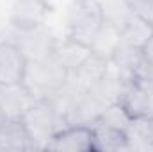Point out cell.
Here are the masks:
<instances>
[{"instance_id": "1", "label": "cell", "mask_w": 153, "mask_h": 152, "mask_svg": "<svg viewBox=\"0 0 153 152\" xmlns=\"http://www.w3.org/2000/svg\"><path fill=\"white\" fill-rule=\"evenodd\" d=\"M70 72L53 57H43V59H29L27 70L23 77L25 88L34 95L36 100L52 99L55 97L61 88L66 84Z\"/></svg>"}, {"instance_id": "2", "label": "cell", "mask_w": 153, "mask_h": 152, "mask_svg": "<svg viewBox=\"0 0 153 152\" xmlns=\"http://www.w3.org/2000/svg\"><path fill=\"white\" fill-rule=\"evenodd\" d=\"M105 22L103 5L98 0H73L66 14V38L91 48Z\"/></svg>"}, {"instance_id": "3", "label": "cell", "mask_w": 153, "mask_h": 152, "mask_svg": "<svg viewBox=\"0 0 153 152\" xmlns=\"http://www.w3.org/2000/svg\"><path fill=\"white\" fill-rule=\"evenodd\" d=\"M22 120L36 145V149H45L55 132L68 125L64 113L48 99L36 100L22 114Z\"/></svg>"}, {"instance_id": "4", "label": "cell", "mask_w": 153, "mask_h": 152, "mask_svg": "<svg viewBox=\"0 0 153 152\" xmlns=\"http://www.w3.org/2000/svg\"><path fill=\"white\" fill-rule=\"evenodd\" d=\"M116 102L123 106L132 120L153 118V82L130 75L121 84Z\"/></svg>"}, {"instance_id": "5", "label": "cell", "mask_w": 153, "mask_h": 152, "mask_svg": "<svg viewBox=\"0 0 153 152\" xmlns=\"http://www.w3.org/2000/svg\"><path fill=\"white\" fill-rule=\"evenodd\" d=\"M50 14L52 5L46 0H14L9 22L16 31H36L45 25Z\"/></svg>"}, {"instance_id": "6", "label": "cell", "mask_w": 153, "mask_h": 152, "mask_svg": "<svg viewBox=\"0 0 153 152\" xmlns=\"http://www.w3.org/2000/svg\"><path fill=\"white\" fill-rule=\"evenodd\" d=\"M46 150L57 152H94L93 129L91 125H66L59 132L52 136V140L45 145Z\"/></svg>"}, {"instance_id": "7", "label": "cell", "mask_w": 153, "mask_h": 152, "mask_svg": "<svg viewBox=\"0 0 153 152\" xmlns=\"http://www.w3.org/2000/svg\"><path fill=\"white\" fill-rule=\"evenodd\" d=\"M27 61L25 54L14 43L0 41V86L23 82Z\"/></svg>"}, {"instance_id": "8", "label": "cell", "mask_w": 153, "mask_h": 152, "mask_svg": "<svg viewBox=\"0 0 153 152\" xmlns=\"http://www.w3.org/2000/svg\"><path fill=\"white\" fill-rule=\"evenodd\" d=\"M36 145L22 118L0 120V150H34Z\"/></svg>"}, {"instance_id": "9", "label": "cell", "mask_w": 153, "mask_h": 152, "mask_svg": "<svg viewBox=\"0 0 153 152\" xmlns=\"http://www.w3.org/2000/svg\"><path fill=\"white\" fill-rule=\"evenodd\" d=\"M93 141H94V152H117V150H130V141L126 131L116 129L111 125H105L102 122H93Z\"/></svg>"}, {"instance_id": "10", "label": "cell", "mask_w": 153, "mask_h": 152, "mask_svg": "<svg viewBox=\"0 0 153 152\" xmlns=\"http://www.w3.org/2000/svg\"><path fill=\"white\" fill-rule=\"evenodd\" d=\"M91 48L87 45H82L75 39H70V38H64L62 41H57L53 43V50H52V56L70 72L73 74L76 72L84 63L85 59L91 56Z\"/></svg>"}, {"instance_id": "11", "label": "cell", "mask_w": 153, "mask_h": 152, "mask_svg": "<svg viewBox=\"0 0 153 152\" xmlns=\"http://www.w3.org/2000/svg\"><path fill=\"white\" fill-rule=\"evenodd\" d=\"M41 29H36V31H18L22 34V39L14 41V45L25 54L27 59H43V57L52 56L55 39L46 36Z\"/></svg>"}, {"instance_id": "12", "label": "cell", "mask_w": 153, "mask_h": 152, "mask_svg": "<svg viewBox=\"0 0 153 152\" xmlns=\"http://www.w3.org/2000/svg\"><path fill=\"white\" fill-rule=\"evenodd\" d=\"M121 41H123L121 29L105 20L103 25H102V29H100V32H98V36H96V39L91 45V52L96 54V56H100L105 61H111L114 57L117 47L121 45Z\"/></svg>"}, {"instance_id": "13", "label": "cell", "mask_w": 153, "mask_h": 152, "mask_svg": "<svg viewBox=\"0 0 153 152\" xmlns=\"http://www.w3.org/2000/svg\"><path fill=\"white\" fill-rule=\"evenodd\" d=\"M153 36V25L144 22L143 18H139L137 14H130L128 20L125 22L123 29H121V38L125 43L128 45H134V47H139L143 48L144 43Z\"/></svg>"}, {"instance_id": "14", "label": "cell", "mask_w": 153, "mask_h": 152, "mask_svg": "<svg viewBox=\"0 0 153 152\" xmlns=\"http://www.w3.org/2000/svg\"><path fill=\"white\" fill-rule=\"evenodd\" d=\"M94 122H102V123L111 125V127H116V129L128 131L132 118L126 114V111L123 109V106H121L119 102H111V104L100 113V116H98Z\"/></svg>"}, {"instance_id": "15", "label": "cell", "mask_w": 153, "mask_h": 152, "mask_svg": "<svg viewBox=\"0 0 153 152\" xmlns=\"http://www.w3.org/2000/svg\"><path fill=\"white\" fill-rule=\"evenodd\" d=\"M134 14L153 25V0H126Z\"/></svg>"}, {"instance_id": "16", "label": "cell", "mask_w": 153, "mask_h": 152, "mask_svg": "<svg viewBox=\"0 0 153 152\" xmlns=\"http://www.w3.org/2000/svg\"><path fill=\"white\" fill-rule=\"evenodd\" d=\"M143 57L148 61V63H152L153 65V36L146 43H144V47H143Z\"/></svg>"}]
</instances>
